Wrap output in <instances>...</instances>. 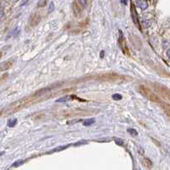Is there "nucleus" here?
<instances>
[{
  "label": "nucleus",
  "mask_w": 170,
  "mask_h": 170,
  "mask_svg": "<svg viewBox=\"0 0 170 170\" xmlns=\"http://www.w3.org/2000/svg\"><path fill=\"white\" fill-rule=\"evenodd\" d=\"M3 10H0V19L3 17Z\"/></svg>",
  "instance_id": "aec40b11"
},
{
  "label": "nucleus",
  "mask_w": 170,
  "mask_h": 170,
  "mask_svg": "<svg viewBox=\"0 0 170 170\" xmlns=\"http://www.w3.org/2000/svg\"><path fill=\"white\" fill-rule=\"evenodd\" d=\"M112 99H113L114 100H120L123 99V96L120 95V94H114L112 95Z\"/></svg>",
  "instance_id": "dca6fc26"
},
{
  "label": "nucleus",
  "mask_w": 170,
  "mask_h": 170,
  "mask_svg": "<svg viewBox=\"0 0 170 170\" xmlns=\"http://www.w3.org/2000/svg\"><path fill=\"white\" fill-rule=\"evenodd\" d=\"M72 8H73V12H74L75 16H77V17H79V16H81V14H82V9H81V8H79V7H78L77 3L76 2L73 3V4H72Z\"/></svg>",
  "instance_id": "423d86ee"
},
{
  "label": "nucleus",
  "mask_w": 170,
  "mask_h": 170,
  "mask_svg": "<svg viewBox=\"0 0 170 170\" xmlns=\"http://www.w3.org/2000/svg\"><path fill=\"white\" fill-rule=\"evenodd\" d=\"M151 87L159 97H162L167 100H169L170 92L169 88H167L166 86H164L163 84L157 83H152Z\"/></svg>",
  "instance_id": "f03ea898"
},
{
  "label": "nucleus",
  "mask_w": 170,
  "mask_h": 170,
  "mask_svg": "<svg viewBox=\"0 0 170 170\" xmlns=\"http://www.w3.org/2000/svg\"><path fill=\"white\" fill-rule=\"evenodd\" d=\"M23 163H24V160H18V161L15 162V163L12 164L11 167H18L20 165H22Z\"/></svg>",
  "instance_id": "2eb2a0df"
},
{
  "label": "nucleus",
  "mask_w": 170,
  "mask_h": 170,
  "mask_svg": "<svg viewBox=\"0 0 170 170\" xmlns=\"http://www.w3.org/2000/svg\"><path fill=\"white\" fill-rule=\"evenodd\" d=\"M128 132L133 137H136L138 135V132L134 129H128Z\"/></svg>",
  "instance_id": "4468645a"
},
{
  "label": "nucleus",
  "mask_w": 170,
  "mask_h": 170,
  "mask_svg": "<svg viewBox=\"0 0 170 170\" xmlns=\"http://www.w3.org/2000/svg\"><path fill=\"white\" fill-rule=\"evenodd\" d=\"M7 76H8V74H4V75L3 76V77H0V81H3L4 78H6V77H7Z\"/></svg>",
  "instance_id": "6ab92c4d"
},
{
  "label": "nucleus",
  "mask_w": 170,
  "mask_h": 170,
  "mask_svg": "<svg viewBox=\"0 0 170 170\" xmlns=\"http://www.w3.org/2000/svg\"><path fill=\"white\" fill-rule=\"evenodd\" d=\"M130 14H131V17H132L133 22L134 23V25L140 29L141 30L140 25V21H139V17H138V13H137V9L135 8V5L131 3L130 4Z\"/></svg>",
  "instance_id": "20e7f679"
},
{
  "label": "nucleus",
  "mask_w": 170,
  "mask_h": 170,
  "mask_svg": "<svg viewBox=\"0 0 170 170\" xmlns=\"http://www.w3.org/2000/svg\"><path fill=\"white\" fill-rule=\"evenodd\" d=\"M119 33H120V35H119V38H118V45H119V47H120L122 52H123L125 56H130V51H129V49H128V46H127V43H126L125 38L123 37V33H122L121 31H119Z\"/></svg>",
  "instance_id": "7ed1b4c3"
},
{
  "label": "nucleus",
  "mask_w": 170,
  "mask_h": 170,
  "mask_svg": "<svg viewBox=\"0 0 170 170\" xmlns=\"http://www.w3.org/2000/svg\"><path fill=\"white\" fill-rule=\"evenodd\" d=\"M3 153H4V152H3H3H0V156H2V155H3Z\"/></svg>",
  "instance_id": "b1692460"
},
{
  "label": "nucleus",
  "mask_w": 170,
  "mask_h": 170,
  "mask_svg": "<svg viewBox=\"0 0 170 170\" xmlns=\"http://www.w3.org/2000/svg\"><path fill=\"white\" fill-rule=\"evenodd\" d=\"M77 2H78L79 5H80L81 7L84 8V7L86 6V3H87V1H86V0H77Z\"/></svg>",
  "instance_id": "f3484780"
},
{
  "label": "nucleus",
  "mask_w": 170,
  "mask_h": 170,
  "mask_svg": "<svg viewBox=\"0 0 170 170\" xmlns=\"http://www.w3.org/2000/svg\"><path fill=\"white\" fill-rule=\"evenodd\" d=\"M69 146H58L56 148H55V149H53L52 151H50V153H52V152H57V151H63V150H65V149H66L67 147H68Z\"/></svg>",
  "instance_id": "f8f14e48"
},
{
  "label": "nucleus",
  "mask_w": 170,
  "mask_h": 170,
  "mask_svg": "<svg viewBox=\"0 0 170 170\" xmlns=\"http://www.w3.org/2000/svg\"><path fill=\"white\" fill-rule=\"evenodd\" d=\"M114 140H115V142H116V144L117 146H124V142H123V140L122 139H120V138H115Z\"/></svg>",
  "instance_id": "ddd939ff"
},
{
  "label": "nucleus",
  "mask_w": 170,
  "mask_h": 170,
  "mask_svg": "<svg viewBox=\"0 0 170 170\" xmlns=\"http://www.w3.org/2000/svg\"><path fill=\"white\" fill-rule=\"evenodd\" d=\"M1 114H2V112H0V115H1Z\"/></svg>",
  "instance_id": "393cba45"
},
{
  "label": "nucleus",
  "mask_w": 170,
  "mask_h": 170,
  "mask_svg": "<svg viewBox=\"0 0 170 170\" xmlns=\"http://www.w3.org/2000/svg\"><path fill=\"white\" fill-rule=\"evenodd\" d=\"M54 9H55V5H54V3H53V2H51V3H50V4H49V13H51V12H53V11H54Z\"/></svg>",
  "instance_id": "a211bd4d"
},
{
  "label": "nucleus",
  "mask_w": 170,
  "mask_h": 170,
  "mask_svg": "<svg viewBox=\"0 0 170 170\" xmlns=\"http://www.w3.org/2000/svg\"><path fill=\"white\" fill-rule=\"evenodd\" d=\"M95 119L94 118H89V119H86V120H84L83 121V126H90V125H92L93 123H95Z\"/></svg>",
  "instance_id": "6e6552de"
},
{
  "label": "nucleus",
  "mask_w": 170,
  "mask_h": 170,
  "mask_svg": "<svg viewBox=\"0 0 170 170\" xmlns=\"http://www.w3.org/2000/svg\"><path fill=\"white\" fill-rule=\"evenodd\" d=\"M2 56H3V53H2V52H0V59L2 58Z\"/></svg>",
  "instance_id": "5701e85b"
},
{
  "label": "nucleus",
  "mask_w": 170,
  "mask_h": 170,
  "mask_svg": "<svg viewBox=\"0 0 170 170\" xmlns=\"http://www.w3.org/2000/svg\"><path fill=\"white\" fill-rule=\"evenodd\" d=\"M72 95H71V96H64V97H62V98H60V99H58L56 100V102H62V103H65L66 101H67V100H72Z\"/></svg>",
  "instance_id": "1a4fd4ad"
},
{
  "label": "nucleus",
  "mask_w": 170,
  "mask_h": 170,
  "mask_svg": "<svg viewBox=\"0 0 170 170\" xmlns=\"http://www.w3.org/2000/svg\"><path fill=\"white\" fill-rule=\"evenodd\" d=\"M16 123H17V119H16V118L9 119V120L8 121V126H9V128H13V127L16 126Z\"/></svg>",
  "instance_id": "9d476101"
},
{
  "label": "nucleus",
  "mask_w": 170,
  "mask_h": 170,
  "mask_svg": "<svg viewBox=\"0 0 170 170\" xmlns=\"http://www.w3.org/2000/svg\"><path fill=\"white\" fill-rule=\"evenodd\" d=\"M143 164H144V166H146L148 169L151 168V166H152V163L151 162V160L148 159V158H145L143 160Z\"/></svg>",
  "instance_id": "9b49d317"
},
{
  "label": "nucleus",
  "mask_w": 170,
  "mask_h": 170,
  "mask_svg": "<svg viewBox=\"0 0 170 170\" xmlns=\"http://www.w3.org/2000/svg\"><path fill=\"white\" fill-rule=\"evenodd\" d=\"M167 56L169 58V50H168V52H167Z\"/></svg>",
  "instance_id": "4be33fe9"
},
{
  "label": "nucleus",
  "mask_w": 170,
  "mask_h": 170,
  "mask_svg": "<svg viewBox=\"0 0 170 170\" xmlns=\"http://www.w3.org/2000/svg\"><path fill=\"white\" fill-rule=\"evenodd\" d=\"M137 5L139 8H140L141 9H146L148 7V3L146 0H136Z\"/></svg>",
  "instance_id": "0eeeda50"
},
{
  "label": "nucleus",
  "mask_w": 170,
  "mask_h": 170,
  "mask_svg": "<svg viewBox=\"0 0 170 170\" xmlns=\"http://www.w3.org/2000/svg\"><path fill=\"white\" fill-rule=\"evenodd\" d=\"M13 64H14V60L12 59H9L8 60H5V61L2 62L0 64V71L3 72V71L10 69L11 66H13Z\"/></svg>",
  "instance_id": "39448f33"
},
{
  "label": "nucleus",
  "mask_w": 170,
  "mask_h": 170,
  "mask_svg": "<svg viewBox=\"0 0 170 170\" xmlns=\"http://www.w3.org/2000/svg\"><path fill=\"white\" fill-rule=\"evenodd\" d=\"M100 57H101V58L104 57V51H101V53H100Z\"/></svg>",
  "instance_id": "412c9836"
},
{
  "label": "nucleus",
  "mask_w": 170,
  "mask_h": 170,
  "mask_svg": "<svg viewBox=\"0 0 170 170\" xmlns=\"http://www.w3.org/2000/svg\"><path fill=\"white\" fill-rule=\"evenodd\" d=\"M139 91H140V93L141 95H143V96H145L146 98H147L149 100H151L152 102H154V103L159 105V106L163 109V111L167 113L168 116H169L170 107L169 103H166V102H164L163 100H162L161 98L156 95V94H155L153 91H151V89H149L148 88H146V87H145V86H143V85H140V86Z\"/></svg>",
  "instance_id": "f257e3e1"
}]
</instances>
